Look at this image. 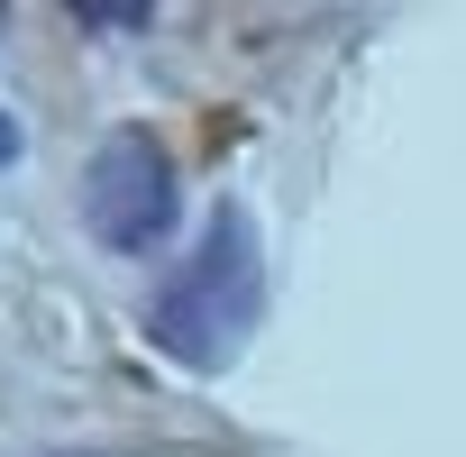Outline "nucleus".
<instances>
[{
	"mask_svg": "<svg viewBox=\"0 0 466 457\" xmlns=\"http://www.w3.org/2000/svg\"><path fill=\"white\" fill-rule=\"evenodd\" d=\"M266 320V239H257V210L248 201H219L201 219V248L156 284L147 302V339L192 366V375H219V366H238L248 339Z\"/></svg>",
	"mask_w": 466,
	"mask_h": 457,
	"instance_id": "1",
	"label": "nucleus"
},
{
	"mask_svg": "<svg viewBox=\"0 0 466 457\" xmlns=\"http://www.w3.org/2000/svg\"><path fill=\"white\" fill-rule=\"evenodd\" d=\"M19 156H28V137H19V119H10V110H0V174H10Z\"/></svg>",
	"mask_w": 466,
	"mask_h": 457,
	"instance_id": "4",
	"label": "nucleus"
},
{
	"mask_svg": "<svg viewBox=\"0 0 466 457\" xmlns=\"http://www.w3.org/2000/svg\"><path fill=\"white\" fill-rule=\"evenodd\" d=\"M65 10H74L83 28H147L156 0H65Z\"/></svg>",
	"mask_w": 466,
	"mask_h": 457,
	"instance_id": "3",
	"label": "nucleus"
},
{
	"mask_svg": "<svg viewBox=\"0 0 466 457\" xmlns=\"http://www.w3.org/2000/svg\"><path fill=\"white\" fill-rule=\"evenodd\" d=\"M83 228L101 257H156L183 228V174L156 128H110L83 165Z\"/></svg>",
	"mask_w": 466,
	"mask_h": 457,
	"instance_id": "2",
	"label": "nucleus"
}]
</instances>
